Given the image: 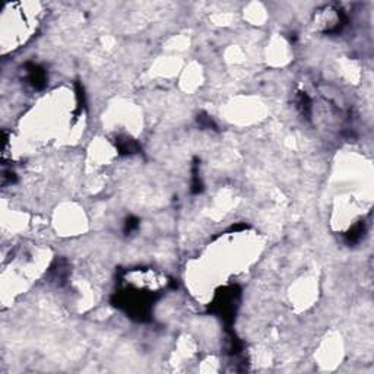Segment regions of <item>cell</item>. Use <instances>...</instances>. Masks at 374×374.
<instances>
[{
	"label": "cell",
	"mask_w": 374,
	"mask_h": 374,
	"mask_svg": "<svg viewBox=\"0 0 374 374\" xmlns=\"http://www.w3.org/2000/svg\"><path fill=\"white\" fill-rule=\"evenodd\" d=\"M239 295H240V291L237 286L222 288L221 292H217V297L212 303V311L221 316L222 320L228 325H231L234 320Z\"/></svg>",
	"instance_id": "cell-1"
},
{
	"label": "cell",
	"mask_w": 374,
	"mask_h": 374,
	"mask_svg": "<svg viewBox=\"0 0 374 374\" xmlns=\"http://www.w3.org/2000/svg\"><path fill=\"white\" fill-rule=\"evenodd\" d=\"M116 145H117V149L120 151V154L123 155H130L139 151V145L136 143V140L129 139V137H119Z\"/></svg>",
	"instance_id": "cell-3"
},
{
	"label": "cell",
	"mask_w": 374,
	"mask_h": 374,
	"mask_svg": "<svg viewBox=\"0 0 374 374\" xmlns=\"http://www.w3.org/2000/svg\"><path fill=\"white\" fill-rule=\"evenodd\" d=\"M137 227H139V220H137V218H134V217H130L129 220L126 221V224H125V233H126V234H129V233L134 231Z\"/></svg>",
	"instance_id": "cell-5"
},
{
	"label": "cell",
	"mask_w": 374,
	"mask_h": 374,
	"mask_svg": "<svg viewBox=\"0 0 374 374\" xmlns=\"http://www.w3.org/2000/svg\"><path fill=\"white\" fill-rule=\"evenodd\" d=\"M26 81L34 89H43L47 84V73L43 67L37 63H26L25 66Z\"/></svg>",
	"instance_id": "cell-2"
},
{
	"label": "cell",
	"mask_w": 374,
	"mask_h": 374,
	"mask_svg": "<svg viewBox=\"0 0 374 374\" xmlns=\"http://www.w3.org/2000/svg\"><path fill=\"white\" fill-rule=\"evenodd\" d=\"M297 109L298 111L304 116V117H310L311 116V100L306 92H298L297 100H295Z\"/></svg>",
	"instance_id": "cell-4"
}]
</instances>
